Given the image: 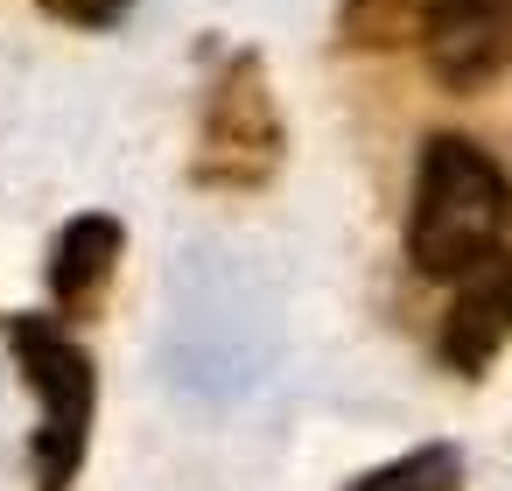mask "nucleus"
I'll use <instances>...</instances> for the list:
<instances>
[{
  "mask_svg": "<svg viewBox=\"0 0 512 491\" xmlns=\"http://www.w3.org/2000/svg\"><path fill=\"white\" fill-rule=\"evenodd\" d=\"M435 0H344L337 8V36L365 57H393V50H421Z\"/></svg>",
  "mask_w": 512,
  "mask_h": 491,
  "instance_id": "obj_7",
  "label": "nucleus"
},
{
  "mask_svg": "<svg viewBox=\"0 0 512 491\" xmlns=\"http://www.w3.org/2000/svg\"><path fill=\"white\" fill-rule=\"evenodd\" d=\"M120 253H127V225L113 218V211H78V218H64V232L50 239V302H57V316L78 330V323H92L99 309H106V295H113V274H120Z\"/></svg>",
  "mask_w": 512,
  "mask_h": 491,
  "instance_id": "obj_5",
  "label": "nucleus"
},
{
  "mask_svg": "<svg viewBox=\"0 0 512 491\" xmlns=\"http://www.w3.org/2000/svg\"><path fill=\"white\" fill-rule=\"evenodd\" d=\"M50 22H71V29H113L134 15V0H43Z\"/></svg>",
  "mask_w": 512,
  "mask_h": 491,
  "instance_id": "obj_9",
  "label": "nucleus"
},
{
  "mask_svg": "<svg viewBox=\"0 0 512 491\" xmlns=\"http://www.w3.org/2000/svg\"><path fill=\"white\" fill-rule=\"evenodd\" d=\"M344 491H463V449L456 442H414L393 463L351 477Z\"/></svg>",
  "mask_w": 512,
  "mask_h": 491,
  "instance_id": "obj_8",
  "label": "nucleus"
},
{
  "mask_svg": "<svg viewBox=\"0 0 512 491\" xmlns=\"http://www.w3.org/2000/svg\"><path fill=\"white\" fill-rule=\"evenodd\" d=\"M8 358L36 400V435H29V470L36 491H71L85 456H92V421H99V365L71 337V323L50 316H8L0 323Z\"/></svg>",
  "mask_w": 512,
  "mask_h": 491,
  "instance_id": "obj_2",
  "label": "nucleus"
},
{
  "mask_svg": "<svg viewBox=\"0 0 512 491\" xmlns=\"http://www.w3.org/2000/svg\"><path fill=\"white\" fill-rule=\"evenodd\" d=\"M421 57L435 85L449 92H484L512 64V0H435Z\"/></svg>",
  "mask_w": 512,
  "mask_h": 491,
  "instance_id": "obj_4",
  "label": "nucleus"
},
{
  "mask_svg": "<svg viewBox=\"0 0 512 491\" xmlns=\"http://www.w3.org/2000/svg\"><path fill=\"white\" fill-rule=\"evenodd\" d=\"M281 148H288V134H281V106H274L260 57H232L204 92L190 176L204 190H260L281 169Z\"/></svg>",
  "mask_w": 512,
  "mask_h": 491,
  "instance_id": "obj_3",
  "label": "nucleus"
},
{
  "mask_svg": "<svg viewBox=\"0 0 512 491\" xmlns=\"http://www.w3.org/2000/svg\"><path fill=\"white\" fill-rule=\"evenodd\" d=\"M512 225V183L470 134H428L407 197V267L421 281L456 288L484 260H498Z\"/></svg>",
  "mask_w": 512,
  "mask_h": 491,
  "instance_id": "obj_1",
  "label": "nucleus"
},
{
  "mask_svg": "<svg viewBox=\"0 0 512 491\" xmlns=\"http://www.w3.org/2000/svg\"><path fill=\"white\" fill-rule=\"evenodd\" d=\"M505 344H512V260L498 253L456 281V302L442 316V365L463 379H484Z\"/></svg>",
  "mask_w": 512,
  "mask_h": 491,
  "instance_id": "obj_6",
  "label": "nucleus"
}]
</instances>
